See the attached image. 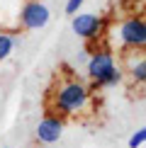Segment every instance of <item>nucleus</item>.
Masks as SVG:
<instances>
[{"instance_id":"obj_6","label":"nucleus","mask_w":146,"mask_h":148,"mask_svg":"<svg viewBox=\"0 0 146 148\" xmlns=\"http://www.w3.org/2000/svg\"><path fill=\"white\" fill-rule=\"evenodd\" d=\"M61 134H63V116H56V114L49 112L44 119L36 124L34 136H36V141H41V143H56L61 138Z\"/></svg>"},{"instance_id":"obj_10","label":"nucleus","mask_w":146,"mask_h":148,"mask_svg":"<svg viewBox=\"0 0 146 148\" xmlns=\"http://www.w3.org/2000/svg\"><path fill=\"white\" fill-rule=\"evenodd\" d=\"M83 3H85V0H66V15H71V17H73L78 10L83 8Z\"/></svg>"},{"instance_id":"obj_3","label":"nucleus","mask_w":146,"mask_h":148,"mask_svg":"<svg viewBox=\"0 0 146 148\" xmlns=\"http://www.w3.org/2000/svg\"><path fill=\"white\" fill-rule=\"evenodd\" d=\"M49 20H51V10H49V5L44 0H27L20 10V17H17L20 27L27 29V32L44 29L49 24Z\"/></svg>"},{"instance_id":"obj_9","label":"nucleus","mask_w":146,"mask_h":148,"mask_svg":"<svg viewBox=\"0 0 146 148\" xmlns=\"http://www.w3.org/2000/svg\"><path fill=\"white\" fill-rule=\"evenodd\" d=\"M144 143H146V126L139 129V131H134L129 136V148H141Z\"/></svg>"},{"instance_id":"obj_5","label":"nucleus","mask_w":146,"mask_h":148,"mask_svg":"<svg viewBox=\"0 0 146 148\" xmlns=\"http://www.w3.org/2000/svg\"><path fill=\"white\" fill-rule=\"evenodd\" d=\"M105 17L95 15V12H76L71 17V29L76 36H81L85 41H95L100 39L102 32H105Z\"/></svg>"},{"instance_id":"obj_1","label":"nucleus","mask_w":146,"mask_h":148,"mask_svg":"<svg viewBox=\"0 0 146 148\" xmlns=\"http://www.w3.org/2000/svg\"><path fill=\"white\" fill-rule=\"evenodd\" d=\"M51 114L59 116H78L83 112L90 109V102H93V92L90 88L78 78H66L54 88L51 97Z\"/></svg>"},{"instance_id":"obj_7","label":"nucleus","mask_w":146,"mask_h":148,"mask_svg":"<svg viewBox=\"0 0 146 148\" xmlns=\"http://www.w3.org/2000/svg\"><path fill=\"white\" fill-rule=\"evenodd\" d=\"M124 68L136 85H146V53H139V49H132V53H127Z\"/></svg>"},{"instance_id":"obj_4","label":"nucleus","mask_w":146,"mask_h":148,"mask_svg":"<svg viewBox=\"0 0 146 148\" xmlns=\"http://www.w3.org/2000/svg\"><path fill=\"white\" fill-rule=\"evenodd\" d=\"M117 39L124 49H146V20L127 17L117 24Z\"/></svg>"},{"instance_id":"obj_8","label":"nucleus","mask_w":146,"mask_h":148,"mask_svg":"<svg viewBox=\"0 0 146 148\" xmlns=\"http://www.w3.org/2000/svg\"><path fill=\"white\" fill-rule=\"evenodd\" d=\"M17 41H20V36L15 32H8V29H0V61H8L12 56V51H15Z\"/></svg>"},{"instance_id":"obj_2","label":"nucleus","mask_w":146,"mask_h":148,"mask_svg":"<svg viewBox=\"0 0 146 148\" xmlns=\"http://www.w3.org/2000/svg\"><path fill=\"white\" fill-rule=\"evenodd\" d=\"M88 78L97 88H114L122 83V71L114 63V56L110 49H95L88 58Z\"/></svg>"}]
</instances>
